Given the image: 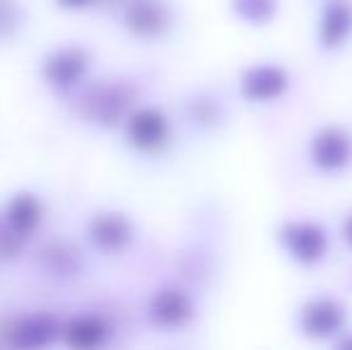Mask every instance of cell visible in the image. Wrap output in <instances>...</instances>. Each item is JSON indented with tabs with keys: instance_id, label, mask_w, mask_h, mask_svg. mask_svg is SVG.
I'll return each mask as SVG.
<instances>
[{
	"instance_id": "8992f818",
	"label": "cell",
	"mask_w": 352,
	"mask_h": 350,
	"mask_svg": "<svg viewBox=\"0 0 352 350\" xmlns=\"http://www.w3.org/2000/svg\"><path fill=\"white\" fill-rule=\"evenodd\" d=\"M122 22L132 36L158 39L170 27V12L163 0H127Z\"/></svg>"
},
{
	"instance_id": "ffe728a7",
	"label": "cell",
	"mask_w": 352,
	"mask_h": 350,
	"mask_svg": "<svg viewBox=\"0 0 352 350\" xmlns=\"http://www.w3.org/2000/svg\"><path fill=\"white\" fill-rule=\"evenodd\" d=\"M58 5H60L63 10H87L91 8L94 3H98V0H56Z\"/></svg>"
},
{
	"instance_id": "2e32d148",
	"label": "cell",
	"mask_w": 352,
	"mask_h": 350,
	"mask_svg": "<svg viewBox=\"0 0 352 350\" xmlns=\"http://www.w3.org/2000/svg\"><path fill=\"white\" fill-rule=\"evenodd\" d=\"M24 243H27V238L0 214V262H14L22 254Z\"/></svg>"
},
{
	"instance_id": "277c9868",
	"label": "cell",
	"mask_w": 352,
	"mask_h": 350,
	"mask_svg": "<svg viewBox=\"0 0 352 350\" xmlns=\"http://www.w3.org/2000/svg\"><path fill=\"white\" fill-rule=\"evenodd\" d=\"M3 338L14 348H24V350H36V348H46L56 341L58 336H63V327L53 314L48 312H36L29 314V317L14 319L5 327Z\"/></svg>"
},
{
	"instance_id": "30bf717a",
	"label": "cell",
	"mask_w": 352,
	"mask_h": 350,
	"mask_svg": "<svg viewBox=\"0 0 352 350\" xmlns=\"http://www.w3.org/2000/svg\"><path fill=\"white\" fill-rule=\"evenodd\" d=\"M311 159L319 168L338 171L352 159V140L340 127H326L311 142Z\"/></svg>"
},
{
	"instance_id": "4fadbf2b",
	"label": "cell",
	"mask_w": 352,
	"mask_h": 350,
	"mask_svg": "<svg viewBox=\"0 0 352 350\" xmlns=\"http://www.w3.org/2000/svg\"><path fill=\"white\" fill-rule=\"evenodd\" d=\"M108 324L96 314H79L63 327V341L74 350L98 348L108 338Z\"/></svg>"
},
{
	"instance_id": "52a82bcc",
	"label": "cell",
	"mask_w": 352,
	"mask_h": 350,
	"mask_svg": "<svg viewBox=\"0 0 352 350\" xmlns=\"http://www.w3.org/2000/svg\"><path fill=\"white\" fill-rule=\"evenodd\" d=\"M287 252L302 264H316L329 250V238L316 223H287L280 233Z\"/></svg>"
},
{
	"instance_id": "d6986e66",
	"label": "cell",
	"mask_w": 352,
	"mask_h": 350,
	"mask_svg": "<svg viewBox=\"0 0 352 350\" xmlns=\"http://www.w3.org/2000/svg\"><path fill=\"white\" fill-rule=\"evenodd\" d=\"M192 116L199 122H211L216 120V108H213L211 101H197L192 103Z\"/></svg>"
},
{
	"instance_id": "5bb4252c",
	"label": "cell",
	"mask_w": 352,
	"mask_h": 350,
	"mask_svg": "<svg viewBox=\"0 0 352 350\" xmlns=\"http://www.w3.org/2000/svg\"><path fill=\"white\" fill-rule=\"evenodd\" d=\"M3 216L10 221V226L19 230L24 238H29L32 233H36L38 226L43 221V204L34 192H17L14 197H10V201L5 204Z\"/></svg>"
},
{
	"instance_id": "8fae6325",
	"label": "cell",
	"mask_w": 352,
	"mask_h": 350,
	"mask_svg": "<svg viewBox=\"0 0 352 350\" xmlns=\"http://www.w3.org/2000/svg\"><path fill=\"white\" fill-rule=\"evenodd\" d=\"M242 96L250 101H274L287 89V75L278 65L252 67L240 82Z\"/></svg>"
},
{
	"instance_id": "e0dca14e",
	"label": "cell",
	"mask_w": 352,
	"mask_h": 350,
	"mask_svg": "<svg viewBox=\"0 0 352 350\" xmlns=\"http://www.w3.org/2000/svg\"><path fill=\"white\" fill-rule=\"evenodd\" d=\"M232 10L247 22L264 24L276 14V0H232Z\"/></svg>"
},
{
	"instance_id": "7a4b0ae2",
	"label": "cell",
	"mask_w": 352,
	"mask_h": 350,
	"mask_svg": "<svg viewBox=\"0 0 352 350\" xmlns=\"http://www.w3.org/2000/svg\"><path fill=\"white\" fill-rule=\"evenodd\" d=\"M91 65V56L82 46H63L48 53L41 65V77L48 87L58 91H70L84 80Z\"/></svg>"
},
{
	"instance_id": "6da1fadb",
	"label": "cell",
	"mask_w": 352,
	"mask_h": 350,
	"mask_svg": "<svg viewBox=\"0 0 352 350\" xmlns=\"http://www.w3.org/2000/svg\"><path fill=\"white\" fill-rule=\"evenodd\" d=\"M135 91L125 85H96L79 96L77 111L84 120L103 127H116L127 120Z\"/></svg>"
},
{
	"instance_id": "3957f363",
	"label": "cell",
	"mask_w": 352,
	"mask_h": 350,
	"mask_svg": "<svg viewBox=\"0 0 352 350\" xmlns=\"http://www.w3.org/2000/svg\"><path fill=\"white\" fill-rule=\"evenodd\" d=\"M125 132L135 149L144 151V154H156V151L166 149L170 142V120L158 108H137L127 116Z\"/></svg>"
},
{
	"instance_id": "ba28073f",
	"label": "cell",
	"mask_w": 352,
	"mask_h": 350,
	"mask_svg": "<svg viewBox=\"0 0 352 350\" xmlns=\"http://www.w3.org/2000/svg\"><path fill=\"white\" fill-rule=\"evenodd\" d=\"M148 317L161 329H180L195 317V305L185 290L163 288L148 303Z\"/></svg>"
},
{
	"instance_id": "ac0fdd59",
	"label": "cell",
	"mask_w": 352,
	"mask_h": 350,
	"mask_svg": "<svg viewBox=\"0 0 352 350\" xmlns=\"http://www.w3.org/2000/svg\"><path fill=\"white\" fill-rule=\"evenodd\" d=\"M22 8L14 0H0V39H10L22 27Z\"/></svg>"
},
{
	"instance_id": "9a60e30c",
	"label": "cell",
	"mask_w": 352,
	"mask_h": 350,
	"mask_svg": "<svg viewBox=\"0 0 352 350\" xmlns=\"http://www.w3.org/2000/svg\"><path fill=\"white\" fill-rule=\"evenodd\" d=\"M38 262L46 269V274L58 276V278H70L82 271V254L72 243L65 240H53L46 243L38 252Z\"/></svg>"
},
{
	"instance_id": "5b68a950",
	"label": "cell",
	"mask_w": 352,
	"mask_h": 350,
	"mask_svg": "<svg viewBox=\"0 0 352 350\" xmlns=\"http://www.w3.org/2000/svg\"><path fill=\"white\" fill-rule=\"evenodd\" d=\"M87 235L98 252L118 254L132 243L135 226L120 211H101L87 226Z\"/></svg>"
},
{
	"instance_id": "44dd1931",
	"label": "cell",
	"mask_w": 352,
	"mask_h": 350,
	"mask_svg": "<svg viewBox=\"0 0 352 350\" xmlns=\"http://www.w3.org/2000/svg\"><path fill=\"white\" fill-rule=\"evenodd\" d=\"M343 235H345V243L352 248V216H348V221L343 223Z\"/></svg>"
},
{
	"instance_id": "7c38bea8",
	"label": "cell",
	"mask_w": 352,
	"mask_h": 350,
	"mask_svg": "<svg viewBox=\"0 0 352 350\" xmlns=\"http://www.w3.org/2000/svg\"><path fill=\"white\" fill-rule=\"evenodd\" d=\"M352 34V3L350 0H329L319 24V39L324 48H338Z\"/></svg>"
},
{
	"instance_id": "9c48e42d",
	"label": "cell",
	"mask_w": 352,
	"mask_h": 350,
	"mask_svg": "<svg viewBox=\"0 0 352 350\" xmlns=\"http://www.w3.org/2000/svg\"><path fill=\"white\" fill-rule=\"evenodd\" d=\"M300 324H302V329H305L307 336L329 338L343 329L345 312L336 300L319 298V300H311V303H307L305 307H302Z\"/></svg>"
}]
</instances>
